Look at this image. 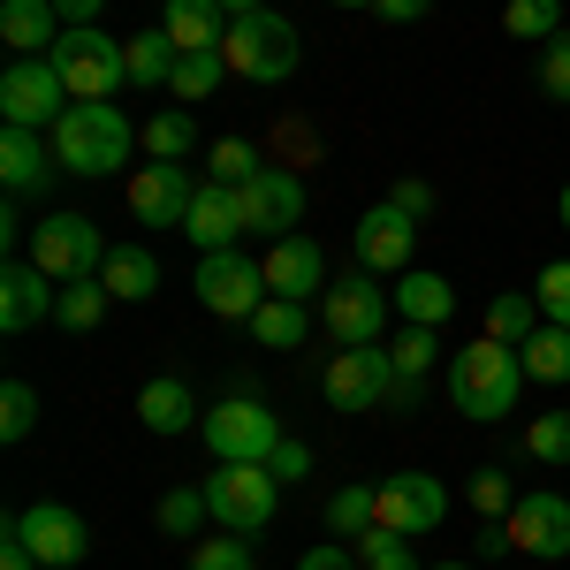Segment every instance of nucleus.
<instances>
[{
  "label": "nucleus",
  "mask_w": 570,
  "mask_h": 570,
  "mask_svg": "<svg viewBox=\"0 0 570 570\" xmlns=\"http://www.w3.org/2000/svg\"><path fill=\"white\" fill-rule=\"evenodd\" d=\"M532 297H540V320H556V327H570V259L540 266V282H532Z\"/></svg>",
  "instance_id": "obj_41"
},
{
  "label": "nucleus",
  "mask_w": 570,
  "mask_h": 570,
  "mask_svg": "<svg viewBox=\"0 0 570 570\" xmlns=\"http://www.w3.org/2000/svg\"><path fill=\"white\" fill-rule=\"evenodd\" d=\"M0 244H8V252H31V228H23V198H8V206H0Z\"/></svg>",
  "instance_id": "obj_49"
},
{
  "label": "nucleus",
  "mask_w": 570,
  "mask_h": 570,
  "mask_svg": "<svg viewBox=\"0 0 570 570\" xmlns=\"http://www.w3.org/2000/svg\"><path fill=\"white\" fill-rule=\"evenodd\" d=\"M297 570H365L357 563V548H335V540H320V548H305V563Z\"/></svg>",
  "instance_id": "obj_48"
},
{
  "label": "nucleus",
  "mask_w": 570,
  "mask_h": 570,
  "mask_svg": "<svg viewBox=\"0 0 570 570\" xmlns=\"http://www.w3.org/2000/svg\"><path fill=\"white\" fill-rule=\"evenodd\" d=\"M266 472H274V480H289V487H297V480L312 472V449H305L297 434H282V441H274V456H266Z\"/></svg>",
  "instance_id": "obj_45"
},
{
  "label": "nucleus",
  "mask_w": 570,
  "mask_h": 570,
  "mask_svg": "<svg viewBox=\"0 0 570 570\" xmlns=\"http://www.w3.org/2000/svg\"><path fill=\"white\" fill-rule=\"evenodd\" d=\"M502 31L525 39V46L563 39V0H510V8H502Z\"/></svg>",
  "instance_id": "obj_33"
},
{
  "label": "nucleus",
  "mask_w": 570,
  "mask_h": 570,
  "mask_svg": "<svg viewBox=\"0 0 570 570\" xmlns=\"http://www.w3.org/2000/svg\"><path fill=\"white\" fill-rule=\"evenodd\" d=\"M16 532L31 540V556L46 570H69L91 556V525L69 510V502H31V510H16Z\"/></svg>",
  "instance_id": "obj_15"
},
{
  "label": "nucleus",
  "mask_w": 570,
  "mask_h": 570,
  "mask_svg": "<svg viewBox=\"0 0 570 570\" xmlns=\"http://www.w3.org/2000/svg\"><path fill=\"white\" fill-rule=\"evenodd\" d=\"M259 168H266V160L244 145V137H220V145H214V183H228V190H236V183H252Z\"/></svg>",
  "instance_id": "obj_42"
},
{
  "label": "nucleus",
  "mask_w": 570,
  "mask_h": 570,
  "mask_svg": "<svg viewBox=\"0 0 570 570\" xmlns=\"http://www.w3.org/2000/svg\"><path fill=\"white\" fill-rule=\"evenodd\" d=\"M228 23H236V16H228L220 0H168V23H160V31L190 53V46H220V39H228Z\"/></svg>",
  "instance_id": "obj_26"
},
{
  "label": "nucleus",
  "mask_w": 570,
  "mask_h": 570,
  "mask_svg": "<svg viewBox=\"0 0 570 570\" xmlns=\"http://www.w3.org/2000/svg\"><path fill=\"white\" fill-rule=\"evenodd\" d=\"M99 274H107V289H115V305H145V297L160 289V259H153L145 244H115Z\"/></svg>",
  "instance_id": "obj_25"
},
{
  "label": "nucleus",
  "mask_w": 570,
  "mask_h": 570,
  "mask_svg": "<svg viewBox=\"0 0 570 570\" xmlns=\"http://www.w3.org/2000/svg\"><path fill=\"white\" fill-rule=\"evenodd\" d=\"M244 327H252L259 351H297V343H305V305H297V297H266Z\"/></svg>",
  "instance_id": "obj_30"
},
{
  "label": "nucleus",
  "mask_w": 570,
  "mask_h": 570,
  "mask_svg": "<svg viewBox=\"0 0 570 570\" xmlns=\"http://www.w3.org/2000/svg\"><path fill=\"white\" fill-rule=\"evenodd\" d=\"M518 395H525V357L510 351V343H464V351H449V403L472 419V426H494V419H510L518 411Z\"/></svg>",
  "instance_id": "obj_1"
},
{
  "label": "nucleus",
  "mask_w": 570,
  "mask_h": 570,
  "mask_svg": "<svg viewBox=\"0 0 570 570\" xmlns=\"http://www.w3.org/2000/svg\"><path fill=\"white\" fill-rule=\"evenodd\" d=\"M236 206H244V236L282 244V236H297V220H305V183L289 176V168H259L252 183H236Z\"/></svg>",
  "instance_id": "obj_12"
},
{
  "label": "nucleus",
  "mask_w": 570,
  "mask_h": 570,
  "mask_svg": "<svg viewBox=\"0 0 570 570\" xmlns=\"http://www.w3.org/2000/svg\"><path fill=\"white\" fill-rule=\"evenodd\" d=\"M53 8H61V23H91V16H99L107 0H53Z\"/></svg>",
  "instance_id": "obj_51"
},
{
  "label": "nucleus",
  "mask_w": 570,
  "mask_h": 570,
  "mask_svg": "<svg viewBox=\"0 0 570 570\" xmlns=\"http://www.w3.org/2000/svg\"><path fill=\"white\" fill-rule=\"evenodd\" d=\"M532 327H540V297H525V289H510V297H494V305H487V335H494V343H510V351L525 343Z\"/></svg>",
  "instance_id": "obj_34"
},
{
  "label": "nucleus",
  "mask_w": 570,
  "mask_h": 570,
  "mask_svg": "<svg viewBox=\"0 0 570 570\" xmlns=\"http://www.w3.org/2000/svg\"><path fill=\"white\" fill-rule=\"evenodd\" d=\"M434 570H472V563H434Z\"/></svg>",
  "instance_id": "obj_55"
},
{
  "label": "nucleus",
  "mask_w": 570,
  "mask_h": 570,
  "mask_svg": "<svg viewBox=\"0 0 570 570\" xmlns=\"http://www.w3.org/2000/svg\"><path fill=\"white\" fill-rule=\"evenodd\" d=\"M137 145H145L153 160H190V145H198V122H190V107H160V115L137 130Z\"/></svg>",
  "instance_id": "obj_32"
},
{
  "label": "nucleus",
  "mask_w": 570,
  "mask_h": 570,
  "mask_svg": "<svg viewBox=\"0 0 570 570\" xmlns=\"http://www.w3.org/2000/svg\"><path fill=\"white\" fill-rule=\"evenodd\" d=\"M335 8H373V0H335Z\"/></svg>",
  "instance_id": "obj_54"
},
{
  "label": "nucleus",
  "mask_w": 570,
  "mask_h": 570,
  "mask_svg": "<svg viewBox=\"0 0 570 570\" xmlns=\"http://www.w3.org/2000/svg\"><path fill=\"white\" fill-rule=\"evenodd\" d=\"M395 312H403V327H441L449 312H456V289L441 282V274H426V266H411V274H395Z\"/></svg>",
  "instance_id": "obj_24"
},
{
  "label": "nucleus",
  "mask_w": 570,
  "mask_h": 570,
  "mask_svg": "<svg viewBox=\"0 0 570 570\" xmlns=\"http://www.w3.org/2000/svg\"><path fill=\"white\" fill-rule=\"evenodd\" d=\"M357 563H365V570H419V556H411V532H389V525L357 532Z\"/></svg>",
  "instance_id": "obj_38"
},
{
  "label": "nucleus",
  "mask_w": 570,
  "mask_h": 570,
  "mask_svg": "<svg viewBox=\"0 0 570 570\" xmlns=\"http://www.w3.org/2000/svg\"><path fill=\"white\" fill-rule=\"evenodd\" d=\"M220 8H228V16H259L266 0H220Z\"/></svg>",
  "instance_id": "obj_52"
},
{
  "label": "nucleus",
  "mask_w": 570,
  "mask_h": 570,
  "mask_svg": "<svg viewBox=\"0 0 570 570\" xmlns=\"http://www.w3.org/2000/svg\"><path fill=\"white\" fill-rule=\"evenodd\" d=\"M107 305H115L107 274H85V282H61V297H53V320H61L69 335H85V327H99V320H107Z\"/></svg>",
  "instance_id": "obj_28"
},
{
  "label": "nucleus",
  "mask_w": 570,
  "mask_h": 570,
  "mask_svg": "<svg viewBox=\"0 0 570 570\" xmlns=\"http://www.w3.org/2000/svg\"><path fill=\"white\" fill-rule=\"evenodd\" d=\"M137 419H145V434H190V426H198L206 411H198L190 381L160 373V381H145V389H137Z\"/></svg>",
  "instance_id": "obj_23"
},
{
  "label": "nucleus",
  "mask_w": 570,
  "mask_h": 570,
  "mask_svg": "<svg viewBox=\"0 0 570 570\" xmlns=\"http://www.w3.org/2000/svg\"><path fill=\"white\" fill-rule=\"evenodd\" d=\"M220 77H228V61H220V46H190L176 61V77H168V91H176L183 107H198V99H214Z\"/></svg>",
  "instance_id": "obj_31"
},
{
  "label": "nucleus",
  "mask_w": 570,
  "mask_h": 570,
  "mask_svg": "<svg viewBox=\"0 0 570 570\" xmlns=\"http://www.w3.org/2000/svg\"><path fill=\"white\" fill-rule=\"evenodd\" d=\"M61 115H69V85H61V69L46 53L0 69V122L8 130H53Z\"/></svg>",
  "instance_id": "obj_8"
},
{
  "label": "nucleus",
  "mask_w": 570,
  "mask_h": 570,
  "mask_svg": "<svg viewBox=\"0 0 570 570\" xmlns=\"http://www.w3.org/2000/svg\"><path fill=\"white\" fill-rule=\"evenodd\" d=\"M198 525H214L206 487H168V494H160V532H168V540H190Z\"/></svg>",
  "instance_id": "obj_35"
},
{
  "label": "nucleus",
  "mask_w": 570,
  "mask_h": 570,
  "mask_svg": "<svg viewBox=\"0 0 570 570\" xmlns=\"http://www.w3.org/2000/svg\"><path fill=\"white\" fill-rule=\"evenodd\" d=\"M327 525L335 532H373L381 525V487H335V502H327Z\"/></svg>",
  "instance_id": "obj_37"
},
{
  "label": "nucleus",
  "mask_w": 570,
  "mask_h": 570,
  "mask_svg": "<svg viewBox=\"0 0 570 570\" xmlns=\"http://www.w3.org/2000/svg\"><path fill=\"white\" fill-rule=\"evenodd\" d=\"M190 570H252V540L244 532H214L190 548Z\"/></svg>",
  "instance_id": "obj_40"
},
{
  "label": "nucleus",
  "mask_w": 570,
  "mask_h": 570,
  "mask_svg": "<svg viewBox=\"0 0 570 570\" xmlns=\"http://www.w3.org/2000/svg\"><path fill=\"white\" fill-rule=\"evenodd\" d=\"M46 282H53V274H39L31 259L0 266V327H8V335H31L39 320H53V297H61V289H46Z\"/></svg>",
  "instance_id": "obj_19"
},
{
  "label": "nucleus",
  "mask_w": 570,
  "mask_h": 570,
  "mask_svg": "<svg viewBox=\"0 0 570 570\" xmlns=\"http://www.w3.org/2000/svg\"><path fill=\"white\" fill-rule=\"evenodd\" d=\"M518 357H525V381H540V389H563V381H570V327L540 320L525 343H518Z\"/></svg>",
  "instance_id": "obj_27"
},
{
  "label": "nucleus",
  "mask_w": 570,
  "mask_h": 570,
  "mask_svg": "<svg viewBox=\"0 0 570 570\" xmlns=\"http://www.w3.org/2000/svg\"><path fill=\"white\" fill-rule=\"evenodd\" d=\"M426 8H434V0H373V16H381V23H419Z\"/></svg>",
  "instance_id": "obj_50"
},
{
  "label": "nucleus",
  "mask_w": 570,
  "mask_h": 570,
  "mask_svg": "<svg viewBox=\"0 0 570 570\" xmlns=\"http://www.w3.org/2000/svg\"><path fill=\"white\" fill-rule=\"evenodd\" d=\"M61 8L53 0H0V39H8V53L16 61H39V53H53L61 46Z\"/></svg>",
  "instance_id": "obj_21"
},
{
  "label": "nucleus",
  "mask_w": 570,
  "mask_h": 570,
  "mask_svg": "<svg viewBox=\"0 0 570 570\" xmlns=\"http://www.w3.org/2000/svg\"><path fill=\"white\" fill-rule=\"evenodd\" d=\"M472 510H480V518H510V510H518L510 472H480V480H472Z\"/></svg>",
  "instance_id": "obj_44"
},
{
  "label": "nucleus",
  "mask_w": 570,
  "mask_h": 570,
  "mask_svg": "<svg viewBox=\"0 0 570 570\" xmlns=\"http://www.w3.org/2000/svg\"><path fill=\"white\" fill-rule=\"evenodd\" d=\"M327 403L335 411H381L395 395V365H389V343H343L327 357Z\"/></svg>",
  "instance_id": "obj_10"
},
{
  "label": "nucleus",
  "mask_w": 570,
  "mask_h": 570,
  "mask_svg": "<svg viewBox=\"0 0 570 570\" xmlns=\"http://www.w3.org/2000/svg\"><path fill=\"white\" fill-rule=\"evenodd\" d=\"M259 266H266V289H274V297H297V305H305V297L327 289V259H320L312 236H282V244H266Z\"/></svg>",
  "instance_id": "obj_20"
},
{
  "label": "nucleus",
  "mask_w": 570,
  "mask_h": 570,
  "mask_svg": "<svg viewBox=\"0 0 570 570\" xmlns=\"http://www.w3.org/2000/svg\"><path fill=\"white\" fill-rule=\"evenodd\" d=\"M176 61H183V46L153 23V31H137L130 39V85H145V91H168V77H176Z\"/></svg>",
  "instance_id": "obj_29"
},
{
  "label": "nucleus",
  "mask_w": 570,
  "mask_h": 570,
  "mask_svg": "<svg viewBox=\"0 0 570 570\" xmlns=\"http://www.w3.org/2000/svg\"><path fill=\"white\" fill-rule=\"evenodd\" d=\"M53 176H61V160H53V137L46 130H0V183H8V198H39Z\"/></svg>",
  "instance_id": "obj_18"
},
{
  "label": "nucleus",
  "mask_w": 570,
  "mask_h": 570,
  "mask_svg": "<svg viewBox=\"0 0 570 570\" xmlns=\"http://www.w3.org/2000/svg\"><path fill=\"white\" fill-rule=\"evenodd\" d=\"M107 236H99V220L85 214H46L39 228H31V252L23 259L39 266V274H53V282H85V274H99L107 266Z\"/></svg>",
  "instance_id": "obj_7"
},
{
  "label": "nucleus",
  "mask_w": 570,
  "mask_h": 570,
  "mask_svg": "<svg viewBox=\"0 0 570 570\" xmlns=\"http://www.w3.org/2000/svg\"><path fill=\"white\" fill-rule=\"evenodd\" d=\"M220 61H228V77H244V85H282V77H297L305 39H297V23H289V16L259 8V16H236V23H228Z\"/></svg>",
  "instance_id": "obj_3"
},
{
  "label": "nucleus",
  "mask_w": 570,
  "mask_h": 570,
  "mask_svg": "<svg viewBox=\"0 0 570 570\" xmlns=\"http://www.w3.org/2000/svg\"><path fill=\"white\" fill-rule=\"evenodd\" d=\"M183 236H190L198 252H236V236H244V206H236V190H228V183H198Z\"/></svg>",
  "instance_id": "obj_22"
},
{
  "label": "nucleus",
  "mask_w": 570,
  "mask_h": 570,
  "mask_svg": "<svg viewBox=\"0 0 570 570\" xmlns=\"http://www.w3.org/2000/svg\"><path fill=\"white\" fill-rule=\"evenodd\" d=\"M502 525H510V548L532 556V563H563L570 556V502L563 494H518V510Z\"/></svg>",
  "instance_id": "obj_16"
},
{
  "label": "nucleus",
  "mask_w": 570,
  "mask_h": 570,
  "mask_svg": "<svg viewBox=\"0 0 570 570\" xmlns=\"http://www.w3.org/2000/svg\"><path fill=\"white\" fill-rule=\"evenodd\" d=\"M0 570H46L39 556H31V540H23V532H16V510H8V518H0Z\"/></svg>",
  "instance_id": "obj_46"
},
{
  "label": "nucleus",
  "mask_w": 570,
  "mask_h": 570,
  "mask_svg": "<svg viewBox=\"0 0 570 570\" xmlns=\"http://www.w3.org/2000/svg\"><path fill=\"white\" fill-rule=\"evenodd\" d=\"M46 61L61 69L69 99H115V91L130 85V39H107L99 23H69Z\"/></svg>",
  "instance_id": "obj_4"
},
{
  "label": "nucleus",
  "mask_w": 570,
  "mask_h": 570,
  "mask_svg": "<svg viewBox=\"0 0 570 570\" xmlns=\"http://www.w3.org/2000/svg\"><path fill=\"white\" fill-rule=\"evenodd\" d=\"M274 289H266V266L244 252H198V305L214 320H252Z\"/></svg>",
  "instance_id": "obj_11"
},
{
  "label": "nucleus",
  "mask_w": 570,
  "mask_h": 570,
  "mask_svg": "<svg viewBox=\"0 0 570 570\" xmlns=\"http://www.w3.org/2000/svg\"><path fill=\"white\" fill-rule=\"evenodd\" d=\"M190 198H198V176L183 160H153L130 176V220L137 228H183L190 220Z\"/></svg>",
  "instance_id": "obj_13"
},
{
  "label": "nucleus",
  "mask_w": 570,
  "mask_h": 570,
  "mask_svg": "<svg viewBox=\"0 0 570 570\" xmlns=\"http://www.w3.org/2000/svg\"><path fill=\"white\" fill-rule=\"evenodd\" d=\"M53 160H61V176H115V168H130V115L115 107V99H69V115L53 122Z\"/></svg>",
  "instance_id": "obj_2"
},
{
  "label": "nucleus",
  "mask_w": 570,
  "mask_h": 570,
  "mask_svg": "<svg viewBox=\"0 0 570 570\" xmlns=\"http://www.w3.org/2000/svg\"><path fill=\"white\" fill-rule=\"evenodd\" d=\"M31 434H39V389L8 381L0 389V441H31Z\"/></svg>",
  "instance_id": "obj_39"
},
{
  "label": "nucleus",
  "mask_w": 570,
  "mask_h": 570,
  "mask_svg": "<svg viewBox=\"0 0 570 570\" xmlns=\"http://www.w3.org/2000/svg\"><path fill=\"white\" fill-rule=\"evenodd\" d=\"M198 434L214 449V464H266L274 441H282V419L266 403H252V395H220L214 411L198 419Z\"/></svg>",
  "instance_id": "obj_6"
},
{
  "label": "nucleus",
  "mask_w": 570,
  "mask_h": 570,
  "mask_svg": "<svg viewBox=\"0 0 570 570\" xmlns=\"http://www.w3.org/2000/svg\"><path fill=\"white\" fill-rule=\"evenodd\" d=\"M441 518H449V487L434 480V472H389L381 480V525L389 532H434Z\"/></svg>",
  "instance_id": "obj_17"
},
{
  "label": "nucleus",
  "mask_w": 570,
  "mask_h": 570,
  "mask_svg": "<svg viewBox=\"0 0 570 570\" xmlns=\"http://www.w3.org/2000/svg\"><path fill=\"white\" fill-rule=\"evenodd\" d=\"M556 214H563V228H570V183H563V198H556Z\"/></svg>",
  "instance_id": "obj_53"
},
{
  "label": "nucleus",
  "mask_w": 570,
  "mask_h": 570,
  "mask_svg": "<svg viewBox=\"0 0 570 570\" xmlns=\"http://www.w3.org/2000/svg\"><path fill=\"white\" fill-rule=\"evenodd\" d=\"M320 312H327V335L335 343H381V327H389L395 297L381 289V274H343V282H327L320 289Z\"/></svg>",
  "instance_id": "obj_9"
},
{
  "label": "nucleus",
  "mask_w": 570,
  "mask_h": 570,
  "mask_svg": "<svg viewBox=\"0 0 570 570\" xmlns=\"http://www.w3.org/2000/svg\"><path fill=\"white\" fill-rule=\"evenodd\" d=\"M540 91H548L556 107H570V31L540 46Z\"/></svg>",
  "instance_id": "obj_43"
},
{
  "label": "nucleus",
  "mask_w": 570,
  "mask_h": 570,
  "mask_svg": "<svg viewBox=\"0 0 570 570\" xmlns=\"http://www.w3.org/2000/svg\"><path fill=\"white\" fill-rule=\"evenodd\" d=\"M411 244H419V220L403 214V206H389V198L365 206L351 228V252L365 274H411Z\"/></svg>",
  "instance_id": "obj_14"
},
{
  "label": "nucleus",
  "mask_w": 570,
  "mask_h": 570,
  "mask_svg": "<svg viewBox=\"0 0 570 570\" xmlns=\"http://www.w3.org/2000/svg\"><path fill=\"white\" fill-rule=\"evenodd\" d=\"M206 502H214V525L220 532L259 540V532L274 525V510H282V480H274L266 464H220L214 480H206Z\"/></svg>",
  "instance_id": "obj_5"
},
{
  "label": "nucleus",
  "mask_w": 570,
  "mask_h": 570,
  "mask_svg": "<svg viewBox=\"0 0 570 570\" xmlns=\"http://www.w3.org/2000/svg\"><path fill=\"white\" fill-rule=\"evenodd\" d=\"M389 206H403V214H411V220H426V214H434V190H426V183H419V176H403V183H395V190H389Z\"/></svg>",
  "instance_id": "obj_47"
},
{
  "label": "nucleus",
  "mask_w": 570,
  "mask_h": 570,
  "mask_svg": "<svg viewBox=\"0 0 570 570\" xmlns=\"http://www.w3.org/2000/svg\"><path fill=\"white\" fill-rule=\"evenodd\" d=\"M525 456L532 464H548V472H563L570 464V411H540L525 426Z\"/></svg>",
  "instance_id": "obj_36"
}]
</instances>
